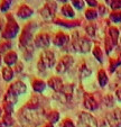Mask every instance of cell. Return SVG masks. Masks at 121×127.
<instances>
[{"label": "cell", "mask_w": 121, "mask_h": 127, "mask_svg": "<svg viewBox=\"0 0 121 127\" xmlns=\"http://www.w3.org/2000/svg\"><path fill=\"white\" fill-rule=\"evenodd\" d=\"M72 45H73V47L75 48V51H77V52L88 53L89 51H90L91 43L88 38H85V37H78L77 34L74 33Z\"/></svg>", "instance_id": "obj_1"}, {"label": "cell", "mask_w": 121, "mask_h": 127, "mask_svg": "<svg viewBox=\"0 0 121 127\" xmlns=\"http://www.w3.org/2000/svg\"><path fill=\"white\" fill-rule=\"evenodd\" d=\"M78 127H97V119L89 113H81L78 116Z\"/></svg>", "instance_id": "obj_2"}, {"label": "cell", "mask_w": 121, "mask_h": 127, "mask_svg": "<svg viewBox=\"0 0 121 127\" xmlns=\"http://www.w3.org/2000/svg\"><path fill=\"white\" fill-rule=\"evenodd\" d=\"M107 120L110 127H121V109H114L107 115Z\"/></svg>", "instance_id": "obj_3"}, {"label": "cell", "mask_w": 121, "mask_h": 127, "mask_svg": "<svg viewBox=\"0 0 121 127\" xmlns=\"http://www.w3.org/2000/svg\"><path fill=\"white\" fill-rule=\"evenodd\" d=\"M55 12H56V3L55 2H47L44 8L40 11V15L44 19L46 20H50L54 17Z\"/></svg>", "instance_id": "obj_4"}, {"label": "cell", "mask_w": 121, "mask_h": 127, "mask_svg": "<svg viewBox=\"0 0 121 127\" xmlns=\"http://www.w3.org/2000/svg\"><path fill=\"white\" fill-rule=\"evenodd\" d=\"M58 97L59 99L63 101L64 103H67L72 99V95H73V86L72 84H66L63 86V88L59 90Z\"/></svg>", "instance_id": "obj_5"}, {"label": "cell", "mask_w": 121, "mask_h": 127, "mask_svg": "<svg viewBox=\"0 0 121 127\" xmlns=\"http://www.w3.org/2000/svg\"><path fill=\"white\" fill-rule=\"evenodd\" d=\"M19 31V27L14 20H10L7 23V26H6V31L3 33V37L5 38H12L17 35Z\"/></svg>", "instance_id": "obj_6"}, {"label": "cell", "mask_w": 121, "mask_h": 127, "mask_svg": "<svg viewBox=\"0 0 121 127\" xmlns=\"http://www.w3.org/2000/svg\"><path fill=\"white\" fill-rule=\"evenodd\" d=\"M72 64H73V58L72 56H64L57 64L56 71L58 73H64L65 71H67L72 66Z\"/></svg>", "instance_id": "obj_7"}, {"label": "cell", "mask_w": 121, "mask_h": 127, "mask_svg": "<svg viewBox=\"0 0 121 127\" xmlns=\"http://www.w3.org/2000/svg\"><path fill=\"white\" fill-rule=\"evenodd\" d=\"M40 61L46 67H52L55 64V55L52 51H45L40 56Z\"/></svg>", "instance_id": "obj_8"}, {"label": "cell", "mask_w": 121, "mask_h": 127, "mask_svg": "<svg viewBox=\"0 0 121 127\" xmlns=\"http://www.w3.org/2000/svg\"><path fill=\"white\" fill-rule=\"evenodd\" d=\"M50 43V38H49V36L47 35V34H39V35L36 36V38H35V45L37 46V47H47L48 45H49Z\"/></svg>", "instance_id": "obj_9"}, {"label": "cell", "mask_w": 121, "mask_h": 127, "mask_svg": "<svg viewBox=\"0 0 121 127\" xmlns=\"http://www.w3.org/2000/svg\"><path fill=\"white\" fill-rule=\"evenodd\" d=\"M84 106H85V108L89 109V110H95L97 108V103L92 95L88 94L84 96Z\"/></svg>", "instance_id": "obj_10"}, {"label": "cell", "mask_w": 121, "mask_h": 127, "mask_svg": "<svg viewBox=\"0 0 121 127\" xmlns=\"http://www.w3.org/2000/svg\"><path fill=\"white\" fill-rule=\"evenodd\" d=\"M30 41H31V29H30V26H28L25 28L24 33H23L22 37H20V45L27 47Z\"/></svg>", "instance_id": "obj_11"}, {"label": "cell", "mask_w": 121, "mask_h": 127, "mask_svg": "<svg viewBox=\"0 0 121 127\" xmlns=\"http://www.w3.org/2000/svg\"><path fill=\"white\" fill-rule=\"evenodd\" d=\"M9 89L16 96L17 95H23L26 92V86H25V83H23L22 81H17V82H15V83H12Z\"/></svg>", "instance_id": "obj_12"}, {"label": "cell", "mask_w": 121, "mask_h": 127, "mask_svg": "<svg viewBox=\"0 0 121 127\" xmlns=\"http://www.w3.org/2000/svg\"><path fill=\"white\" fill-rule=\"evenodd\" d=\"M69 39H70V37L67 35H65L63 33H58L54 37V41L53 42H54V44L56 46H64L69 42Z\"/></svg>", "instance_id": "obj_13"}, {"label": "cell", "mask_w": 121, "mask_h": 127, "mask_svg": "<svg viewBox=\"0 0 121 127\" xmlns=\"http://www.w3.org/2000/svg\"><path fill=\"white\" fill-rule=\"evenodd\" d=\"M48 86H49L53 90H55V91H59V90L63 88L62 80L57 77H54V78L48 80Z\"/></svg>", "instance_id": "obj_14"}, {"label": "cell", "mask_w": 121, "mask_h": 127, "mask_svg": "<svg viewBox=\"0 0 121 127\" xmlns=\"http://www.w3.org/2000/svg\"><path fill=\"white\" fill-rule=\"evenodd\" d=\"M17 15H18V17H20V18H23V19H25V18H28V17H30L31 15H33V10H31L28 6L23 5L22 7L19 8L18 14Z\"/></svg>", "instance_id": "obj_15"}, {"label": "cell", "mask_w": 121, "mask_h": 127, "mask_svg": "<svg viewBox=\"0 0 121 127\" xmlns=\"http://www.w3.org/2000/svg\"><path fill=\"white\" fill-rule=\"evenodd\" d=\"M118 37H119V31L118 28H116V27H110L109 28V38L110 41H111V43L113 44V46L117 45V43H118Z\"/></svg>", "instance_id": "obj_16"}, {"label": "cell", "mask_w": 121, "mask_h": 127, "mask_svg": "<svg viewBox=\"0 0 121 127\" xmlns=\"http://www.w3.org/2000/svg\"><path fill=\"white\" fill-rule=\"evenodd\" d=\"M5 62L8 65H12L17 62V54L15 52H9L6 54L5 56Z\"/></svg>", "instance_id": "obj_17"}, {"label": "cell", "mask_w": 121, "mask_h": 127, "mask_svg": "<svg viewBox=\"0 0 121 127\" xmlns=\"http://www.w3.org/2000/svg\"><path fill=\"white\" fill-rule=\"evenodd\" d=\"M33 89L36 92H43L45 90V83L42 80H35L33 82Z\"/></svg>", "instance_id": "obj_18"}, {"label": "cell", "mask_w": 121, "mask_h": 127, "mask_svg": "<svg viewBox=\"0 0 121 127\" xmlns=\"http://www.w3.org/2000/svg\"><path fill=\"white\" fill-rule=\"evenodd\" d=\"M62 14L64 15L65 17H67V18H73L74 17V10L72 9V7L70 5H64L62 7Z\"/></svg>", "instance_id": "obj_19"}, {"label": "cell", "mask_w": 121, "mask_h": 127, "mask_svg": "<svg viewBox=\"0 0 121 127\" xmlns=\"http://www.w3.org/2000/svg\"><path fill=\"white\" fill-rule=\"evenodd\" d=\"M99 83H100V86L101 87H104L105 84L108 83V77H107V74H105V72L103 71V70H100L99 71Z\"/></svg>", "instance_id": "obj_20"}, {"label": "cell", "mask_w": 121, "mask_h": 127, "mask_svg": "<svg viewBox=\"0 0 121 127\" xmlns=\"http://www.w3.org/2000/svg\"><path fill=\"white\" fill-rule=\"evenodd\" d=\"M2 75L6 81H10L12 79V77H14V72H12L11 67H5L2 70Z\"/></svg>", "instance_id": "obj_21"}, {"label": "cell", "mask_w": 121, "mask_h": 127, "mask_svg": "<svg viewBox=\"0 0 121 127\" xmlns=\"http://www.w3.org/2000/svg\"><path fill=\"white\" fill-rule=\"evenodd\" d=\"M59 118V115L57 111H50L49 114L47 115V119L49 120L50 123H56Z\"/></svg>", "instance_id": "obj_22"}, {"label": "cell", "mask_w": 121, "mask_h": 127, "mask_svg": "<svg viewBox=\"0 0 121 127\" xmlns=\"http://www.w3.org/2000/svg\"><path fill=\"white\" fill-rule=\"evenodd\" d=\"M93 55L97 59L99 62H102V51H101V48H100L99 46H95L94 47V50H93Z\"/></svg>", "instance_id": "obj_23"}, {"label": "cell", "mask_w": 121, "mask_h": 127, "mask_svg": "<svg viewBox=\"0 0 121 127\" xmlns=\"http://www.w3.org/2000/svg\"><path fill=\"white\" fill-rule=\"evenodd\" d=\"M97 16V12L95 11V10H93V9H89V10H86V12H85V17L88 18L89 20L95 19Z\"/></svg>", "instance_id": "obj_24"}, {"label": "cell", "mask_w": 121, "mask_h": 127, "mask_svg": "<svg viewBox=\"0 0 121 127\" xmlns=\"http://www.w3.org/2000/svg\"><path fill=\"white\" fill-rule=\"evenodd\" d=\"M110 19L113 20L114 23H119L121 22V12H112L111 15H110Z\"/></svg>", "instance_id": "obj_25"}, {"label": "cell", "mask_w": 121, "mask_h": 127, "mask_svg": "<svg viewBox=\"0 0 121 127\" xmlns=\"http://www.w3.org/2000/svg\"><path fill=\"white\" fill-rule=\"evenodd\" d=\"M57 24L58 25H62V26H65V27H75L77 26V25H80V23L77 22H74L73 24H71V23H67V22H63V20H57Z\"/></svg>", "instance_id": "obj_26"}, {"label": "cell", "mask_w": 121, "mask_h": 127, "mask_svg": "<svg viewBox=\"0 0 121 127\" xmlns=\"http://www.w3.org/2000/svg\"><path fill=\"white\" fill-rule=\"evenodd\" d=\"M107 2L111 3V7L113 8V9H119V8H121V0H114V1H110V0H108Z\"/></svg>", "instance_id": "obj_27"}, {"label": "cell", "mask_w": 121, "mask_h": 127, "mask_svg": "<svg viewBox=\"0 0 121 127\" xmlns=\"http://www.w3.org/2000/svg\"><path fill=\"white\" fill-rule=\"evenodd\" d=\"M8 50H10V43L9 42H3L1 45H0V53H5L7 52Z\"/></svg>", "instance_id": "obj_28"}, {"label": "cell", "mask_w": 121, "mask_h": 127, "mask_svg": "<svg viewBox=\"0 0 121 127\" xmlns=\"http://www.w3.org/2000/svg\"><path fill=\"white\" fill-rule=\"evenodd\" d=\"M72 3L74 5V7L75 8H77V9H82V8L84 7V2L83 1H72Z\"/></svg>", "instance_id": "obj_29"}, {"label": "cell", "mask_w": 121, "mask_h": 127, "mask_svg": "<svg viewBox=\"0 0 121 127\" xmlns=\"http://www.w3.org/2000/svg\"><path fill=\"white\" fill-rule=\"evenodd\" d=\"M86 33L90 34L91 36H94V27L91 26V25H90V26H88V27H86Z\"/></svg>", "instance_id": "obj_30"}, {"label": "cell", "mask_w": 121, "mask_h": 127, "mask_svg": "<svg viewBox=\"0 0 121 127\" xmlns=\"http://www.w3.org/2000/svg\"><path fill=\"white\" fill-rule=\"evenodd\" d=\"M9 5H10V1H5V2H2V6H1V10H2V11H6V10L9 8Z\"/></svg>", "instance_id": "obj_31"}, {"label": "cell", "mask_w": 121, "mask_h": 127, "mask_svg": "<svg viewBox=\"0 0 121 127\" xmlns=\"http://www.w3.org/2000/svg\"><path fill=\"white\" fill-rule=\"evenodd\" d=\"M63 127H75V126H74V124L71 120H65L64 124H63Z\"/></svg>", "instance_id": "obj_32"}, {"label": "cell", "mask_w": 121, "mask_h": 127, "mask_svg": "<svg viewBox=\"0 0 121 127\" xmlns=\"http://www.w3.org/2000/svg\"><path fill=\"white\" fill-rule=\"evenodd\" d=\"M116 95H117V98L119 99V100L121 101V88H119L118 90H117V92H116Z\"/></svg>", "instance_id": "obj_33"}, {"label": "cell", "mask_w": 121, "mask_h": 127, "mask_svg": "<svg viewBox=\"0 0 121 127\" xmlns=\"http://www.w3.org/2000/svg\"><path fill=\"white\" fill-rule=\"evenodd\" d=\"M88 3H89L90 6H92V7H97V1H90V0H89Z\"/></svg>", "instance_id": "obj_34"}, {"label": "cell", "mask_w": 121, "mask_h": 127, "mask_svg": "<svg viewBox=\"0 0 121 127\" xmlns=\"http://www.w3.org/2000/svg\"><path fill=\"white\" fill-rule=\"evenodd\" d=\"M43 127H53V125L52 124H46V125H44Z\"/></svg>", "instance_id": "obj_35"}, {"label": "cell", "mask_w": 121, "mask_h": 127, "mask_svg": "<svg viewBox=\"0 0 121 127\" xmlns=\"http://www.w3.org/2000/svg\"><path fill=\"white\" fill-rule=\"evenodd\" d=\"M0 127H6V125L3 124L2 122H0Z\"/></svg>", "instance_id": "obj_36"}, {"label": "cell", "mask_w": 121, "mask_h": 127, "mask_svg": "<svg viewBox=\"0 0 121 127\" xmlns=\"http://www.w3.org/2000/svg\"><path fill=\"white\" fill-rule=\"evenodd\" d=\"M1 115H2V109L0 108V117H1Z\"/></svg>", "instance_id": "obj_37"}, {"label": "cell", "mask_w": 121, "mask_h": 127, "mask_svg": "<svg viewBox=\"0 0 121 127\" xmlns=\"http://www.w3.org/2000/svg\"><path fill=\"white\" fill-rule=\"evenodd\" d=\"M0 62H1V60H0Z\"/></svg>", "instance_id": "obj_38"}]
</instances>
